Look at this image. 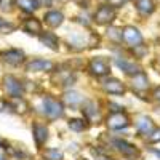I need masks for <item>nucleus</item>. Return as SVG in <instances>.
I'll use <instances>...</instances> for the list:
<instances>
[{
  "mask_svg": "<svg viewBox=\"0 0 160 160\" xmlns=\"http://www.w3.org/2000/svg\"><path fill=\"white\" fill-rule=\"evenodd\" d=\"M43 111L45 115L51 120L59 118L64 114V108H62V102H59L58 99L51 98V96H45L43 98Z\"/></svg>",
  "mask_w": 160,
  "mask_h": 160,
  "instance_id": "1",
  "label": "nucleus"
},
{
  "mask_svg": "<svg viewBox=\"0 0 160 160\" xmlns=\"http://www.w3.org/2000/svg\"><path fill=\"white\" fill-rule=\"evenodd\" d=\"M3 88L7 91V95L11 96V98H15V99H19L22 96V91H24L22 83L19 82L16 77H13V75H5V78H3Z\"/></svg>",
  "mask_w": 160,
  "mask_h": 160,
  "instance_id": "2",
  "label": "nucleus"
},
{
  "mask_svg": "<svg viewBox=\"0 0 160 160\" xmlns=\"http://www.w3.org/2000/svg\"><path fill=\"white\" fill-rule=\"evenodd\" d=\"M130 125V118L127 114H123L122 111H117V112H112L109 117H108V127L111 130H123Z\"/></svg>",
  "mask_w": 160,
  "mask_h": 160,
  "instance_id": "3",
  "label": "nucleus"
},
{
  "mask_svg": "<svg viewBox=\"0 0 160 160\" xmlns=\"http://www.w3.org/2000/svg\"><path fill=\"white\" fill-rule=\"evenodd\" d=\"M88 71L93 74V75H96V77H104V75H108L109 74V64L106 59L102 58H93L88 64Z\"/></svg>",
  "mask_w": 160,
  "mask_h": 160,
  "instance_id": "4",
  "label": "nucleus"
},
{
  "mask_svg": "<svg viewBox=\"0 0 160 160\" xmlns=\"http://www.w3.org/2000/svg\"><path fill=\"white\" fill-rule=\"evenodd\" d=\"M122 37H123L125 42L128 45H131V47H138V45L142 43V35H141L139 29L133 28V26H127V28L122 29Z\"/></svg>",
  "mask_w": 160,
  "mask_h": 160,
  "instance_id": "5",
  "label": "nucleus"
},
{
  "mask_svg": "<svg viewBox=\"0 0 160 160\" xmlns=\"http://www.w3.org/2000/svg\"><path fill=\"white\" fill-rule=\"evenodd\" d=\"M0 59H2L3 62L10 64V66H19L22 61H24V53L21 50H5L0 53Z\"/></svg>",
  "mask_w": 160,
  "mask_h": 160,
  "instance_id": "6",
  "label": "nucleus"
},
{
  "mask_svg": "<svg viewBox=\"0 0 160 160\" xmlns=\"http://www.w3.org/2000/svg\"><path fill=\"white\" fill-rule=\"evenodd\" d=\"M114 18H115V10L111 5H104L98 8V11L95 13V22L98 24H109L114 21Z\"/></svg>",
  "mask_w": 160,
  "mask_h": 160,
  "instance_id": "7",
  "label": "nucleus"
},
{
  "mask_svg": "<svg viewBox=\"0 0 160 160\" xmlns=\"http://www.w3.org/2000/svg\"><path fill=\"white\" fill-rule=\"evenodd\" d=\"M51 69H53V62L47 61V59H40V58L31 59L26 64V71L28 72H47V71H51Z\"/></svg>",
  "mask_w": 160,
  "mask_h": 160,
  "instance_id": "8",
  "label": "nucleus"
},
{
  "mask_svg": "<svg viewBox=\"0 0 160 160\" xmlns=\"http://www.w3.org/2000/svg\"><path fill=\"white\" fill-rule=\"evenodd\" d=\"M102 88L109 93V95H123L125 93V85L120 82V80L117 78H108V80H104L102 82Z\"/></svg>",
  "mask_w": 160,
  "mask_h": 160,
  "instance_id": "9",
  "label": "nucleus"
},
{
  "mask_svg": "<svg viewBox=\"0 0 160 160\" xmlns=\"http://www.w3.org/2000/svg\"><path fill=\"white\" fill-rule=\"evenodd\" d=\"M112 144H114V148H115V149H117L120 154H123L125 157H135V155H138V149H136L133 144L127 142V141H122V139H115Z\"/></svg>",
  "mask_w": 160,
  "mask_h": 160,
  "instance_id": "10",
  "label": "nucleus"
},
{
  "mask_svg": "<svg viewBox=\"0 0 160 160\" xmlns=\"http://www.w3.org/2000/svg\"><path fill=\"white\" fill-rule=\"evenodd\" d=\"M155 128L152 118L148 115H141L136 118V130L141 133V135H149V133Z\"/></svg>",
  "mask_w": 160,
  "mask_h": 160,
  "instance_id": "11",
  "label": "nucleus"
},
{
  "mask_svg": "<svg viewBox=\"0 0 160 160\" xmlns=\"http://www.w3.org/2000/svg\"><path fill=\"white\" fill-rule=\"evenodd\" d=\"M32 133H34V139H35L37 146H43L45 141L48 139V128L42 123H34Z\"/></svg>",
  "mask_w": 160,
  "mask_h": 160,
  "instance_id": "12",
  "label": "nucleus"
},
{
  "mask_svg": "<svg viewBox=\"0 0 160 160\" xmlns=\"http://www.w3.org/2000/svg\"><path fill=\"white\" fill-rule=\"evenodd\" d=\"M40 42H42L45 47L51 48V50H59V40L55 34H51V32H43V34H40Z\"/></svg>",
  "mask_w": 160,
  "mask_h": 160,
  "instance_id": "13",
  "label": "nucleus"
},
{
  "mask_svg": "<svg viewBox=\"0 0 160 160\" xmlns=\"http://www.w3.org/2000/svg\"><path fill=\"white\" fill-rule=\"evenodd\" d=\"M22 28H24L26 32L34 34V35H40V34H42V24H40V21L35 19V18H28L24 21Z\"/></svg>",
  "mask_w": 160,
  "mask_h": 160,
  "instance_id": "14",
  "label": "nucleus"
},
{
  "mask_svg": "<svg viewBox=\"0 0 160 160\" xmlns=\"http://www.w3.org/2000/svg\"><path fill=\"white\" fill-rule=\"evenodd\" d=\"M133 88L136 91H146L149 88V80L146 77V74L138 72V74L133 75Z\"/></svg>",
  "mask_w": 160,
  "mask_h": 160,
  "instance_id": "15",
  "label": "nucleus"
},
{
  "mask_svg": "<svg viewBox=\"0 0 160 160\" xmlns=\"http://www.w3.org/2000/svg\"><path fill=\"white\" fill-rule=\"evenodd\" d=\"M136 10L141 13L142 16H149L155 10V3H154V0H138L136 2Z\"/></svg>",
  "mask_w": 160,
  "mask_h": 160,
  "instance_id": "16",
  "label": "nucleus"
},
{
  "mask_svg": "<svg viewBox=\"0 0 160 160\" xmlns=\"http://www.w3.org/2000/svg\"><path fill=\"white\" fill-rule=\"evenodd\" d=\"M64 21V16L61 11H48L45 15V22L50 26V28H58L61 26Z\"/></svg>",
  "mask_w": 160,
  "mask_h": 160,
  "instance_id": "17",
  "label": "nucleus"
},
{
  "mask_svg": "<svg viewBox=\"0 0 160 160\" xmlns=\"http://www.w3.org/2000/svg\"><path fill=\"white\" fill-rule=\"evenodd\" d=\"M115 64H117L118 68L122 69V72H125L127 75H135V74L139 72L138 66L133 64V62H130V61H127V59H115Z\"/></svg>",
  "mask_w": 160,
  "mask_h": 160,
  "instance_id": "18",
  "label": "nucleus"
},
{
  "mask_svg": "<svg viewBox=\"0 0 160 160\" xmlns=\"http://www.w3.org/2000/svg\"><path fill=\"white\" fill-rule=\"evenodd\" d=\"M16 2V5L22 10V11H26V13H34L37 8H38V3L35 2V0H15Z\"/></svg>",
  "mask_w": 160,
  "mask_h": 160,
  "instance_id": "19",
  "label": "nucleus"
},
{
  "mask_svg": "<svg viewBox=\"0 0 160 160\" xmlns=\"http://www.w3.org/2000/svg\"><path fill=\"white\" fill-rule=\"evenodd\" d=\"M83 101L82 95L77 91H68V93H64V102H68L69 106H77Z\"/></svg>",
  "mask_w": 160,
  "mask_h": 160,
  "instance_id": "20",
  "label": "nucleus"
},
{
  "mask_svg": "<svg viewBox=\"0 0 160 160\" xmlns=\"http://www.w3.org/2000/svg\"><path fill=\"white\" fill-rule=\"evenodd\" d=\"M43 157H45L47 160H62V152H61L59 149L51 148V149L43 151Z\"/></svg>",
  "mask_w": 160,
  "mask_h": 160,
  "instance_id": "21",
  "label": "nucleus"
},
{
  "mask_svg": "<svg viewBox=\"0 0 160 160\" xmlns=\"http://www.w3.org/2000/svg\"><path fill=\"white\" fill-rule=\"evenodd\" d=\"M69 128L74 130V131H82V130L87 128V123L82 118H71L69 120Z\"/></svg>",
  "mask_w": 160,
  "mask_h": 160,
  "instance_id": "22",
  "label": "nucleus"
},
{
  "mask_svg": "<svg viewBox=\"0 0 160 160\" xmlns=\"http://www.w3.org/2000/svg\"><path fill=\"white\" fill-rule=\"evenodd\" d=\"M83 114H87L88 118H93L96 114H98V109H96V106L93 104V102H87L85 104V109H83Z\"/></svg>",
  "mask_w": 160,
  "mask_h": 160,
  "instance_id": "23",
  "label": "nucleus"
},
{
  "mask_svg": "<svg viewBox=\"0 0 160 160\" xmlns=\"http://www.w3.org/2000/svg\"><path fill=\"white\" fill-rule=\"evenodd\" d=\"M13 29H15V26L0 18V34H10V32H13Z\"/></svg>",
  "mask_w": 160,
  "mask_h": 160,
  "instance_id": "24",
  "label": "nucleus"
},
{
  "mask_svg": "<svg viewBox=\"0 0 160 160\" xmlns=\"http://www.w3.org/2000/svg\"><path fill=\"white\" fill-rule=\"evenodd\" d=\"M148 139H149V142H160V128H154L149 135H148Z\"/></svg>",
  "mask_w": 160,
  "mask_h": 160,
  "instance_id": "25",
  "label": "nucleus"
},
{
  "mask_svg": "<svg viewBox=\"0 0 160 160\" xmlns=\"http://www.w3.org/2000/svg\"><path fill=\"white\" fill-rule=\"evenodd\" d=\"M109 37L114 38V40H120V38H123L122 37V32H120V29H112L109 31Z\"/></svg>",
  "mask_w": 160,
  "mask_h": 160,
  "instance_id": "26",
  "label": "nucleus"
},
{
  "mask_svg": "<svg viewBox=\"0 0 160 160\" xmlns=\"http://www.w3.org/2000/svg\"><path fill=\"white\" fill-rule=\"evenodd\" d=\"M11 3H13V0H0V7H2L3 10H10Z\"/></svg>",
  "mask_w": 160,
  "mask_h": 160,
  "instance_id": "27",
  "label": "nucleus"
},
{
  "mask_svg": "<svg viewBox=\"0 0 160 160\" xmlns=\"http://www.w3.org/2000/svg\"><path fill=\"white\" fill-rule=\"evenodd\" d=\"M123 2H125V0H109V5L111 7H120V5H123Z\"/></svg>",
  "mask_w": 160,
  "mask_h": 160,
  "instance_id": "28",
  "label": "nucleus"
},
{
  "mask_svg": "<svg viewBox=\"0 0 160 160\" xmlns=\"http://www.w3.org/2000/svg\"><path fill=\"white\" fill-rule=\"evenodd\" d=\"M37 3L40 7H50L51 5V0H37Z\"/></svg>",
  "mask_w": 160,
  "mask_h": 160,
  "instance_id": "29",
  "label": "nucleus"
},
{
  "mask_svg": "<svg viewBox=\"0 0 160 160\" xmlns=\"http://www.w3.org/2000/svg\"><path fill=\"white\" fill-rule=\"evenodd\" d=\"M154 98H155V99H157V101L160 102V87L154 90Z\"/></svg>",
  "mask_w": 160,
  "mask_h": 160,
  "instance_id": "30",
  "label": "nucleus"
},
{
  "mask_svg": "<svg viewBox=\"0 0 160 160\" xmlns=\"http://www.w3.org/2000/svg\"><path fill=\"white\" fill-rule=\"evenodd\" d=\"M155 154H157V155H158V157H160V152H158V151H157V152H155Z\"/></svg>",
  "mask_w": 160,
  "mask_h": 160,
  "instance_id": "31",
  "label": "nucleus"
},
{
  "mask_svg": "<svg viewBox=\"0 0 160 160\" xmlns=\"http://www.w3.org/2000/svg\"><path fill=\"white\" fill-rule=\"evenodd\" d=\"M0 146H2V148H3V142H2V141H0Z\"/></svg>",
  "mask_w": 160,
  "mask_h": 160,
  "instance_id": "32",
  "label": "nucleus"
},
{
  "mask_svg": "<svg viewBox=\"0 0 160 160\" xmlns=\"http://www.w3.org/2000/svg\"><path fill=\"white\" fill-rule=\"evenodd\" d=\"M0 160H3V157H0Z\"/></svg>",
  "mask_w": 160,
  "mask_h": 160,
  "instance_id": "33",
  "label": "nucleus"
}]
</instances>
